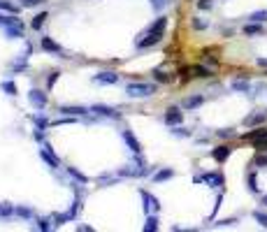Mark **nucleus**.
I'll use <instances>...</instances> for the list:
<instances>
[{
    "instance_id": "obj_43",
    "label": "nucleus",
    "mask_w": 267,
    "mask_h": 232,
    "mask_svg": "<svg viewBox=\"0 0 267 232\" xmlns=\"http://www.w3.org/2000/svg\"><path fill=\"white\" fill-rule=\"evenodd\" d=\"M198 7L200 9H212V0H198Z\"/></svg>"
},
{
    "instance_id": "obj_18",
    "label": "nucleus",
    "mask_w": 267,
    "mask_h": 232,
    "mask_svg": "<svg viewBox=\"0 0 267 232\" xmlns=\"http://www.w3.org/2000/svg\"><path fill=\"white\" fill-rule=\"evenodd\" d=\"M228 155H230V147H219V149H214L212 151V158L214 160H219V162L228 160Z\"/></svg>"
},
{
    "instance_id": "obj_9",
    "label": "nucleus",
    "mask_w": 267,
    "mask_h": 232,
    "mask_svg": "<svg viewBox=\"0 0 267 232\" xmlns=\"http://www.w3.org/2000/svg\"><path fill=\"white\" fill-rule=\"evenodd\" d=\"M163 121H165L168 125H179L183 121V112H181V109H177V107L168 109V112H165V116H163Z\"/></svg>"
},
{
    "instance_id": "obj_1",
    "label": "nucleus",
    "mask_w": 267,
    "mask_h": 232,
    "mask_svg": "<svg viewBox=\"0 0 267 232\" xmlns=\"http://www.w3.org/2000/svg\"><path fill=\"white\" fill-rule=\"evenodd\" d=\"M165 31H168V19H165V16H158V19L139 35L137 49H149V46L158 44L160 39H163V35H165Z\"/></svg>"
},
{
    "instance_id": "obj_35",
    "label": "nucleus",
    "mask_w": 267,
    "mask_h": 232,
    "mask_svg": "<svg viewBox=\"0 0 267 232\" xmlns=\"http://www.w3.org/2000/svg\"><path fill=\"white\" fill-rule=\"evenodd\" d=\"M2 91L7 95H16V84L14 81H2Z\"/></svg>"
},
{
    "instance_id": "obj_21",
    "label": "nucleus",
    "mask_w": 267,
    "mask_h": 232,
    "mask_svg": "<svg viewBox=\"0 0 267 232\" xmlns=\"http://www.w3.org/2000/svg\"><path fill=\"white\" fill-rule=\"evenodd\" d=\"M263 137H267V128H265V125H258L256 130H251L249 135H246V139H251V142H256V139H263Z\"/></svg>"
},
{
    "instance_id": "obj_30",
    "label": "nucleus",
    "mask_w": 267,
    "mask_h": 232,
    "mask_svg": "<svg viewBox=\"0 0 267 232\" xmlns=\"http://www.w3.org/2000/svg\"><path fill=\"white\" fill-rule=\"evenodd\" d=\"M16 216H21V218H33L35 216V211L28 207H16Z\"/></svg>"
},
{
    "instance_id": "obj_20",
    "label": "nucleus",
    "mask_w": 267,
    "mask_h": 232,
    "mask_svg": "<svg viewBox=\"0 0 267 232\" xmlns=\"http://www.w3.org/2000/svg\"><path fill=\"white\" fill-rule=\"evenodd\" d=\"M46 19H49V14H46V12H40L38 16H33L31 28H33V31H40V28L44 26V21H46Z\"/></svg>"
},
{
    "instance_id": "obj_29",
    "label": "nucleus",
    "mask_w": 267,
    "mask_h": 232,
    "mask_svg": "<svg viewBox=\"0 0 267 232\" xmlns=\"http://www.w3.org/2000/svg\"><path fill=\"white\" fill-rule=\"evenodd\" d=\"M251 21H256V23H263V21H267V9H260V12H253L251 16H249Z\"/></svg>"
},
{
    "instance_id": "obj_24",
    "label": "nucleus",
    "mask_w": 267,
    "mask_h": 232,
    "mask_svg": "<svg viewBox=\"0 0 267 232\" xmlns=\"http://www.w3.org/2000/svg\"><path fill=\"white\" fill-rule=\"evenodd\" d=\"M232 91L246 93L249 91V81H246V79H235V81H232Z\"/></svg>"
},
{
    "instance_id": "obj_26",
    "label": "nucleus",
    "mask_w": 267,
    "mask_h": 232,
    "mask_svg": "<svg viewBox=\"0 0 267 232\" xmlns=\"http://www.w3.org/2000/svg\"><path fill=\"white\" fill-rule=\"evenodd\" d=\"M53 225L56 223H51V218H40L38 223H35V228H38V230H44V232H49L53 228Z\"/></svg>"
},
{
    "instance_id": "obj_3",
    "label": "nucleus",
    "mask_w": 267,
    "mask_h": 232,
    "mask_svg": "<svg viewBox=\"0 0 267 232\" xmlns=\"http://www.w3.org/2000/svg\"><path fill=\"white\" fill-rule=\"evenodd\" d=\"M139 195H142V202H144V214H153V211H158L160 209L158 197H153L151 193H146L144 188L139 191Z\"/></svg>"
},
{
    "instance_id": "obj_17",
    "label": "nucleus",
    "mask_w": 267,
    "mask_h": 232,
    "mask_svg": "<svg viewBox=\"0 0 267 232\" xmlns=\"http://www.w3.org/2000/svg\"><path fill=\"white\" fill-rule=\"evenodd\" d=\"M12 216H16V207L9 204V202H2L0 204V218H12Z\"/></svg>"
},
{
    "instance_id": "obj_46",
    "label": "nucleus",
    "mask_w": 267,
    "mask_h": 232,
    "mask_svg": "<svg viewBox=\"0 0 267 232\" xmlns=\"http://www.w3.org/2000/svg\"><path fill=\"white\" fill-rule=\"evenodd\" d=\"M256 63H258V68H267V58H258Z\"/></svg>"
},
{
    "instance_id": "obj_16",
    "label": "nucleus",
    "mask_w": 267,
    "mask_h": 232,
    "mask_svg": "<svg viewBox=\"0 0 267 232\" xmlns=\"http://www.w3.org/2000/svg\"><path fill=\"white\" fill-rule=\"evenodd\" d=\"M202 102H205L202 95H191V98H186V100H183V109H198Z\"/></svg>"
},
{
    "instance_id": "obj_47",
    "label": "nucleus",
    "mask_w": 267,
    "mask_h": 232,
    "mask_svg": "<svg viewBox=\"0 0 267 232\" xmlns=\"http://www.w3.org/2000/svg\"><path fill=\"white\" fill-rule=\"evenodd\" d=\"M79 230H82V232H93V228H91V225H79Z\"/></svg>"
},
{
    "instance_id": "obj_28",
    "label": "nucleus",
    "mask_w": 267,
    "mask_h": 232,
    "mask_svg": "<svg viewBox=\"0 0 267 232\" xmlns=\"http://www.w3.org/2000/svg\"><path fill=\"white\" fill-rule=\"evenodd\" d=\"M16 21V16L14 14H0V26H2V28H7V26H12V23Z\"/></svg>"
},
{
    "instance_id": "obj_15",
    "label": "nucleus",
    "mask_w": 267,
    "mask_h": 232,
    "mask_svg": "<svg viewBox=\"0 0 267 232\" xmlns=\"http://www.w3.org/2000/svg\"><path fill=\"white\" fill-rule=\"evenodd\" d=\"M265 118H267V116L263 114V112H258V114L246 116V118H244V125H251V128H253V125H263V123H265Z\"/></svg>"
},
{
    "instance_id": "obj_12",
    "label": "nucleus",
    "mask_w": 267,
    "mask_h": 232,
    "mask_svg": "<svg viewBox=\"0 0 267 232\" xmlns=\"http://www.w3.org/2000/svg\"><path fill=\"white\" fill-rule=\"evenodd\" d=\"M91 112H95V114H100V116H112V118H119V112H116L114 107H105V105H93Z\"/></svg>"
},
{
    "instance_id": "obj_5",
    "label": "nucleus",
    "mask_w": 267,
    "mask_h": 232,
    "mask_svg": "<svg viewBox=\"0 0 267 232\" xmlns=\"http://www.w3.org/2000/svg\"><path fill=\"white\" fill-rule=\"evenodd\" d=\"M42 49H44V51H49V54L61 56V58H68V56H65V49H63L58 42H53L51 38H42Z\"/></svg>"
},
{
    "instance_id": "obj_33",
    "label": "nucleus",
    "mask_w": 267,
    "mask_h": 232,
    "mask_svg": "<svg viewBox=\"0 0 267 232\" xmlns=\"http://www.w3.org/2000/svg\"><path fill=\"white\" fill-rule=\"evenodd\" d=\"M153 79H156V81H163V84H168V81H170V75H165L163 70H153Z\"/></svg>"
},
{
    "instance_id": "obj_22",
    "label": "nucleus",
    "mask_w": 267,
    "mask_h": 232,
    "mask_svg": "<svg viewBox=\"0 0 267 232\" xmlns=\"http://www.w3.org/2000/svg\"><path fill=\"white\" fill-rule=\"evenodd\" d=\"M172 177H175V170L165 167V170H158L153 174V181H168V179H172Z\"/></svg>"
},
{
    "instance_id": "obj_37",
    "label": "nucleus",
    "mask_w": 267,
    "mask_h": 232,
    "mask_svg": "<svg viewBox=\"0 0 267 232\" xmlns=\"http://www.w3.org/2000/svg\"><path fill=\"white\" fill-rule=\"evenodd\" d=\"M46 0H21V7H40L44 5Z\"/></svg>"
},
{
    "instance_id": "obj_31",
    "label": "nucleus",
    "mask_w": 267,
    "mask_h": 232,
    "mask_svg": "<svg viewBox=\"0 0 267 232\" xmlns=\"http://www.w3.org/2000/svg\"><path fill=\"white\" fill-rule=\"evenodd\" d=\"M172 135L175 137H191V130H186V128H181V123L175 125V130H172Z\"/></svg>"
},
{
    "instance_id": "obj_32",
    "label": "nucleus",
    "mask_w": 267,
    "mask_h": 232,
    "mask_svg": "<svg viewBox=\"0 0 267 232\" xmlns=\"http://www.w3.org/2000/svg\"><path fill=\"white\" fill-rule=\"evenodd\" d=\"M33 123L38 125L40 130H44L46 125H49V123H46V118H44V116H42V114H35V116H33Z\"/></svg>"
},
{
    "instance_id": "obj_4",
    "label": "nucleus",
    "mask_w": 267,
    "mask_h": 232,
    "mask_svg": "<svg viewBox=\"0 0 267 232\" xmlns=\"http://www.w3.org/2000/svg\"><path fill=\"white\" fill-rule=\"evenodd\" d=\"M28 100H31L33 107L44 109L46 107V93L40 91V88H31V93H28Z\"/></svg>"
},
{
    "instance_id": "obj_25",
    "label": "nucleus",
    "mask_w": 267,
    "mask_h": 232,
    "mask_svg": "<svg viewBox=\"0 0 267 232\" xmlns=\"http://www.w3.org/2000/svg\"><path fill=\"white\" fill-rule=\"evenodd\" d=\"M244 33L246 35H258V33H263V26L256 23V21H251L249 26H244Z\"/></svg>"
},
{
    "instance_id": "obj_2",
    "label": "nucleus",
    "mask_w": 267,
    "mask_h": 232,
    "mask_svg": "<svg viewBox=\"0 0 267 232\" xmlns=\"http://www.w3.org/2000/svg\"><path fill=\"white\" fill-rule=\"evenodd\" d=\"M153 91H156L153 84H128L126 86V93H128L130 98H149V95H153Z\"/></svg>"
},
{
    "instance_id": "obj_41",
    "label": "nucleus",
    "mask_w": 267,
    "mask_h": 232,
    "mask_svg": "<svg viewBox=\"0 0 267 232\" xmlns=\"http://www.w3.org/2000/svg\"><path fill=\"white\" fill-rule=\"evenodd\" d=\"M249 191H251V193H258V181H256V174H249Z\"/></svg>"
},
{
    "instance_id": "obj_44",
    "label": "nucleus",
    "mask_w": 267,
    "mask_h": 232,
    "mask_svg": "<svg viewBox=\"0 0 267 232\" xmlns=\"http://www.w3.org/2000/svg\"><path fill=\"white\" fill-rule=\"evenodd\" d=\"M219 137H232V130H219Z\"/></svg>"
},
{
    "instance_id": "obj_34",
    "label": "nucleus",
    "mask_w": 267,
    "mask_h": 232,
    "mask_svg": "<svg viewBox=\"0 0 267 232\" xmlns=\"http://www.w3.org/2000/svg\"><path fill=\"white\" fill-rule=\"evenodd\" d=\"M207 26H209V23H207V19H200V16H195V19H193V28H195V31H205Z\"/></svg>"
},
{
    "instance_id": "obj_8",
    "label": "nucleus",
    "mask_w": 267,
    "mask_h": 232,
    "mask_svg": "<svg viewBox=\"0 0 267 232\" xmlns=\"http://www.w3.org/2000/svg\"><path fill=\"white\" fill-rule=\"evenodd\" d=\"M40 158L51 167V170H56V167H61V160H58V155L53 154V151H49V147H44V149H40Z\"/></svg>"
},
{
    "instance_id": "obj_45",
    "label": "nucleus",
    "mask_w": 267,
    "mask_h": 232,
    "mask_svg": "<svg viewBox=\"0 0 267 232\" xmlns=\"http://www.w3.org/2000/svg\"><path fill=\"white\" fill-rule=\"evenodd\" d=\"M232 223H237L235 218H228V221H219V223H216V225H232Z\"/></svg>"
},
{
    "instance_id": "obj_23",
    "label": "nucleus",
    "mask_w": 267,
    "mask_h": 232,
    "mask_svg": "<svg viewBox=\"0 0 267 232\" xmlns=\"http://www.w3.org/2000/svg\"><path fill=\"white\" fill-rule=\"evenodd\" d=\"M68 174L72 179H77L79 184H89V177H86V174H82V172L77 170V167H68Z\"/></svg>"
},
{
    "instance_id": "obj_10",
    "label": "nucleus",
    "mask_w": 267,
    "mask_h": 232,
    "mask_svg": "<svg viewBox=\"0 0 267 232\" xmlns=\"http://www.w3.org/2000/svg\"><path fill=\"white\" fill-rule=\"evenodd\" d=\"M5 35H7L9 39H19V38H23V23L19 21V19H16V21L12 23V26H7V28H5Z\"/></svg>"
},
{
    "instance_id": "obj_42",
    "label": "nucleus",
    "mask_w": 267,
    "mask_h": 232,
    "mask_svg": "<svg viewBox=\"0 0 267 232\" xmlns=\"http://www.w3.org/2000/svg\"><path fill=\"white\" fill-rule=\"evenodd\" d=\"M256 165L258 167H267V154L263 151V154H258V158H256Z\"/></svg>"
},
{
    "instance_id": "obj_6",
    "label": "nucleus",
    "mask_w": 267,
    "mask_h": 232,
    "mask_svg": "<svg viewBox=\"0 0 267 232\" xmlns=\"http://www.w3.org/2000/svg\"><path fill=\"white\" fill-rule=\"evenodd\" d=\"M121 137H123V142L128 144V149H130V151H133L135 155H137L139 151H142V144H139V139L135 137V135H133V132H130L128 128H126V130L121 132Z\"/></svg>"
},
{
    "instance_id": "obj_36",
    "label": "nucleus",
    "mask_w": 267,
    "mask_h": 232,
    "mask_svg": "<svg viewBox=\"0 0 267 232\" xmlns=\"http://www.w3.org/2000/svg\"><path fill=\"white\" fill-rule=\"evenodd\" d=\"M170 5V0H151V7L156 9V12H160V9H165Z\"/></svg>"
},
{
    "instance_id": "obj_11",
    "label": "nucleus",
    "mask_w": 267,
    "mask_h": 232,
    "mask_svg": "<svg viewBox=\"0 0 267 232\" xmlns=\"http://www.w3.org/2000/svg\"><path fill=\"white\" fill-rule=\"evenodd\" d=\"M93 81H98V84H116L119 81V75L116 72H98Z\"/></svg>"
},
{
    "instance_id": "obj_7",
    "label": "nucleus",
    "mask_w": 267,
    "mask_h": 232,
    "mask_svg": "<svg viewBox=\"0 0 267 232\" xmlns=\"http://www.w3.org/2000/svg\"><path fill=\"white\" fill-rule=\"evenodd\" d=\"M195 181H205V184H209V186H223L225 184V177L223 174H219V172H209V174H202V177H195Z\"/></svg>"
},
{
    "instance_id": "obj_48",
    "label": "nucleus",
    "mask_w": 267,
    "mask_h": 232,
    "mask_svg": "<svg viewBox=\"0 0 267 232\" xmlns=\"http://www.w3.org/2000/svg\"><path fill=\"white\" fill-rule=\"evenodd\" d=\"M263 204H265V207H267V195H263Z\"/></svg>"
},
{
    "instance_id": "obj_40",
    "label": "nucleus",
    "mask_w": 267,
    "mask_h": 232,
    "mask_svg": "<svg viewBox=\"0 0 267 232\" xmlns=\"http://www.w3.org/2000/svg\"><path fill=\"white\" fill-rule=\"evenodd\" d=\"M193 75H195V77H209V75H212V72H209V70L207 68H193Z\"/></svg>"
},
{
    "instance_id": "obj_19",
    "label": "nucleus",
    "mask_w": 267,
    "mask_h": 232,
    "mask_svg": "<svg viewBox=\"0 0 267 232\" xmlns=\"http://www.w3.org/2000/svg\"><path fill=\"white\" fill-rule=\"evenodd\" d=\"M142 230H144V232H156V230H158V216L149 214L146 221H144V225H142Z\"/></svg>"
},
{
    "instance_id": "obj_13",
    "label": "nucleus",
    "mask_w": 267,
    "mask_h": 232,
    "mask_svg": "<svg viewBox=\"0 0 267 232\" xmlns=\"http://www.w3.org/2000/svg\"><path fill=\"white\" fill-rule=\"evenodd\" d=\"M61 112H63V114H68V116H84V114H89V109H86V107H77V105H63Z\"/></svg>"
},
{
    "instance_id": "obj_27",
    "label": "nucleus",
    "mask_w": 267,
    "mask_h": 232,
    "mask_svg": "<svg viewBox=\"0 0 267 232\" xmlns=\"http://www.w3.org/2000/svg\"><path fill=\"white\" fill-rule=\"evenodd\" d=\"M23 58H26V56H23ZM16 61V63H12V65H9V72H26V70H28V65H26V61Z\"/></svg>"
},
{
    "instance_id": "obj_14",
    "label": "nucleus",
    "mask_w": 267,
    "mask_h": 232,
    "mask_svg": "<svg viewBox=\"0 0 267 232\" xmlns=\"http://www.w3.org/2000/svg\"><path fill=\"white\" fill-rule=\"evenodd\" d=\"M0 9H2V12H9V14H14V16H19L21 5H16V2H12V0H0Z\"/></svg>"
},
{
    "instance_id": "obj_38",
    "label": "nucleus",
    "mask_w": 267,
    "mask_h": 232,
    "mask_svg": "<svg viewBox=\"0 0 267 232\" xmlns=\"http://www.w3.org/2000/svg\"><path fill=\"white\" fill-rule=\"evenodd\" d=\"M58 75H61L58 70H53V72H49V77H46V86H49V88H51V86L56 84V81H58Z\"/></svg>"
},
{
    "instance_id": "obj_39",
    "label": "nucleus",
    "mask_w": 267,
    "mask_h": 232,
    "mask_svg": "<svg viewBox=\"0 0 267 232\" xmlns=\"http://www.w3.org/2000/svg\"><path fill=\"white\" fill-rule=\"evenodd\" d=\"M253 218H256L263 228H267V214H263V211H253Z\"/></svg>"
}]
</instances>
